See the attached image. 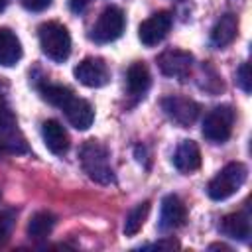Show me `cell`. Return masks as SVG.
Returning <instances> with one entry per match:
<instances>
[{
    "mask_svg": "<svg viewBox=\"0 0 252 252\" xmlns=\"http://www.w3.org/2000/svg\"><path fill=\"white\" fill-rule=\"evenodd\" d=\"M173 165L175 169L183 173H191L201 167V150L193 140H181L175 154H173Z\"/></svg>",
    "mask_w": 252,
    "mask_h": 252,
    "instance_id": "4fadbf2b",
    "label": "cell"
},
{
    "mask_svg": "<svg viewBox=\"0 0 252 252\" xmlns=\"http://www.w3.org/2000/svg\"><path fill=\"white\" fill-rule=\"evenodd\" d=\"M148 213H150V201L138 203L134 209H130V213L126 215V220H124V234L134 236L144 226V222L148 219Z\"/></svg>",
    "mask_w": 252,
    "mask_h": 252,
    "instance_id": "d6986e66",
    "label": "cell"
},
{
    "mask_svg": "<svg viewBox=\"0 0 252 252\" xmlns=\"http://www.w3.org/2000/svg\"><path fill=\"white\" fill-rule=\"evenodd\" d=\"M179 244L175 240H159V242H154V244H148L144 248H177Z\"/></svg>",
    "mask_w": 252,
    "mask_h": 252,
    "instance_id": "d4e9b609",
    "label": "cell"
},
{
    "mask_svg": "<svg viewBox=\"0 0 252 252\" xmlns=\"http://www.w3.org/2000/svg\"><path fill=\"white\" fill-rule=\"evenodd\" d=\"M53 226H55V217L47 211H39V213L32 215V219L28 222V234L33 240H43L51 234Z\"/></svg>",
    "mask_w": 252,
    "mask_h": 252,
    "instance_id": "ac0fdd59",
    "label": "cell"
},
{
    "mask_svg": "<svg viewBox=\"0 0 252 252\" xmlns=\"http://www.w3.org/2000/svg\"><path fill=\"white\" fill-rule=\"evenodd\" d=\"M124 24V12L116 6H106L91 30V39L96 43H110L122 35Z\"/></svg>",
    "mask_w": 252,
    "mask_h": 252,
    "instance_id": "5b68a950",
    "label": "cell"
},
{
    "mask_svg": "<svg viewBox=\"0 0 252 252\" xmlns=\"http://www.w3.org/2000/svg\"><path fill=\"white\" fill-rule=\"evenodd\" d=\"M158 67L165 77L185 79L193 67V55L185 49H167L158 57Z\"/></svg>",
    "mask_w": 252,
    "mask_h": 252,
    "instance_id": "ba28073f",
    "label": "cell"
},
{
    "mask_svg": "<svg viewBox=\"0 0 252 252\" xmlns=\"http://www.w3.org/2000/svg\"><path fill=\"white\" fill-rule=\"evenodd\" d=\"M161 108L165 110V114L179 126L187 128L191 126L197 116H199V104L193 102L191 98H185V96H177V94H171V96H165L161 100Z\"/></svg>",
    "mask_w": 252,
    "mask_h": 252,
    "instance_id": "52a82bcc",
    "label": "cell"
},
{
    "mask_svg": "<svg viewBox=\"0 0 252 252\" xmlns=\"http://www.w3.org/2000/svg\"><path fill=\"white\" fill-rule=\"evenodd\" d=\"M20 59H22V43L18 35L8 28H0V65L14 67Z\"/></svg>",
    "mask_w": 252,
    "mask_h": 252,
    "instance_id": "2e32d148",
    "label": "cell"
},
{
    "mask_svg": "<svg viewBox=\"0 0 252 252\" xmlns=\"http://www.w3.org/2000/svg\"><path fill=\"white\" fill-rule=\"evenodd\" d=\"M236 33H238V20H236L234 14L228 12V14L220 16L219 22L213 26V30H211V45L217 47V49H222V47H226L228 43L234 41Z\"/></svg>",
    "mask_w": 252,
    "mask_h": 252,
    "instance_id": "5bb4252c",
    "label": "cell"
},
{
    "mask_svg": "<svg viewBox=\"0 0 252 252\" xmlns=\"http://www.w3.org/2000/svg\"><path fill=\"white\" fill-rule=\"evenodd\" d=\"M171 24H173V16L171 12L167 10H161V12H156L152 14L148 20H144L138 28V37L140 41L146 45V47H154L158 45L159 41L165 39V35L169 33L171 30Z\"/></svg>",
    "mask_w": 252,
    "mask_h": 252,
    "instance_id": "8992f818",
    "label": "cell"
},
{
    "mask_svg": "<svg viewBox=\"0 0 252 252\" xmlns=\"http://www.w3.org/2000/svg\"><path fill=\"white\" fill-rule=\"evenodd\" d=\"M39 93H41L43 100H47L49 104H53V106H57V108H61V106L75 94L69 87H63V85H51V83L41 85V87H39Z\"/></svg>",
    "mask_w": 252,
    "mask_h": 252,
    "instance_id": "ffe728a7",
    "label": "cell"
},
{
    "mask_svg": "<svg viewBox=\"0 0 252 252\" xmlns=\"http://www.w3.org/2000/svg\"><path fill=\"white\" fill-rule=\"evenodd\" d=\"M81 165H83V171L96 183H102V185H108L114 181V171H112V165H110V158H108V150L94 142V140H89L83 144L81 148Z\"/></svg>",
    "mask_w": 252,
    "mask_h": 252,
    "instance_id": "6da1fadb",
    "label": "cell"
},
{
    "mask_svg": "<svg viewBox=\"0 0 252 252\" xmlns=\"http://www.w3.org/2000/svg\"><path fill=\"white\" fill-rule=\"evenodd\" d=\"M4 6H6V0H0V12L4 10Z\"/></svg>",
    "mask_w": 252,
    "mask_h": 252,
    "instance_id": "4316f807",
    "label": "cell"
},
{
    "mask_svg": "<svg viewBox=\"0 0 252 252\" xmlns=\"http://www.w3.org/2000/svg\"><path fill=\"white\" fill-rule=\"evenodd\" d=\"M75 79L85 85V87H91V89H98V87H104L110 79V73H108V67L102 59L98 57H87L83 59L77 67H75Z\"/></svg>",
    "mask_w": 252,
    "mask_h": 252,
    "instance_id": "9c48e42d",
    "label": "cell"
},
{
    "mask_svg": "<svg viewBox=\"0 0 252 252\" xmlns=\"http://www.w3.org/2000/svg\"><path fill=\"white\" fill-rule=\"evenodd\" d=\"M61 110L65 112L69 124H71L73 128H77V130H87V128H91V124H93V120H94V110H93V106H91L85 98H79V96H75V94L61 106Z\"/></svg>",
    "mask_w": 252,
    "mask_h": 252,
    "instance_id": "8fae6325",
    "label": "cell"
},
{
    "mask_svg": "<svg viewBox=\"0 0 252 252\" xmlns=\"http://www.w3.org/2000/svg\"><path fill=\"white\" fill-rule=\"evenodd\" d=\"M41 138L47 150L55 156H63L69 150V134L59 120H45L41 124Z\"/></svg>",
    "mask_w": 252,
    "mask_h": 252,
    "instance_id": "7c38bea8",
    "label": "cell"
},
{
    "mask_svg": "<svg viewBox=\"0 0 252 252\" xmlns=\"http://www.w3.org/2000/svg\"><path fill=\"white\" fill-rule=\"evenodd\" d=\"M126 83H128V91L134 96H144V93L150 89V71L144 63L136 61L128 67L126 73Z\"/></svg>",
    "mask_w": 252,
    "mask_h": 252,
    "instance_id": "e0dca14e",
    "label": "cell"
},
{
    "mask_svg": "<svg viewBox=\"0 0 252 252\" xmlns=\"http://www.w3.org/2000/svg\"><path fill=\"white\" fill-rule=\"evenodd\" d=\"M246 177H248L246 165L240 161H230L209 181L207 193L213 201H224L244 185Z\"/></svg>",
    "mask_w": 252,
    "mask_h": 252,
    "instance_id": "7a4b0ae2",
    "label": "cell"
},
{
    "mask_svg": "<svg viewBox=\"0 0 252 252\" xmlns=\"http://www.w3.org/2000/svg\"><path fill=\"white\" fill-rule=\"evenodd\" d=\"M14 126H16V116L8 106V102L4 100V96H0V130H10Z\"/></svg>",
    "mask_w": 252,
    "mask_h": 252,
    "instance_id": "7402d4cb",
    "label": "cell"
},
{
    "mask_svg": "<svg viewBox=\"0 0 252 252\" xmlns=\"http://www.w3.org/2000/svg\"><path fill=\"white\" fill-rule=\"evenodd\" d=\"M87 4H89V0H69V8H71L75 14L83 12V10L87 8Z\"/></svg>",
    "mask_w": 252,
    "mask_h": 252,
    "instance_id": "484cf974",
    "label": "cell"
},
{
    "mask_svg": "<svg viewBox=\"0 0 252 252\" xmlns=\"http://www.w3.org/2000/svg\"><path fill=\"white\" fill-rule=\"evenodd\" d=\"M220 232L228 238L246 242L250 238V217L246 213H230L220 220Z\"/></svg>",
    "mask_w": 252,
    "mask_h": 252,
    "instance_id": "9a60e30c",
    "label": "cell"
},
{
    "mask_svg": "<svg viewBox=\"0 0 252 252\" xmlns=\"http://www.w3.org/2000/svg\"><path fill=\"white\" fill-rule=\"evenodd\" d=\"M41 51L55 63H63L71 53V35L63 24L47 22L39 26L37 32Z\"/></svg>",
    "mask_w": 252,
    "mask_h": 252,
    "instance_id": "3957f363",
    "label": "cell"
},
{
    "mask_svg": "<svg viewBox=\"0 0 252 252\" xmlns=\"http://www.w3.org/2000/svg\"><path fill=\"white\" fill-rule=\"evenodd\" d=\"M187 219V209L183 201L177 195H165L161 201V213H159V230H175L179 228Z\"/></svg>",
    "mask_w": 252,
    "mask_h": 252,
    "instance_id": "30bf717a",
    "label": "cell"
},
{
    "mask_svg": "<svg viewBox=\"0 0 252 252\" xmlns=\"http://www.w3.org/2000/svg\"><path fill=\"white\" fill-rule=\"evenodd\" d=\"M14 220H16V211L14 209L0 211V242H4L10 236L12 226H14Z\"/></svg>",
    "mask_w": 252,
    "mask_h": 252,
    "instance_id": "44dd1931",
    "label": "cell"
},
{
    "mask_svg": "<svg viewBox=\"0 0 252 252\" xmlns=\"http://www.w3.org/2000/svg\"><path fill=\"white\" fill-rule=\"evenodd\" d=\"M51 2L53 0H22V6L26 10H30V12H41V10L49 8Z\"/></svg>",
    "mask_w": 252,
    "mask_h": 252,
    "instance_id": "cb8c5ba5",
    "label": "cell"
},
{
    "mask_svg": "<svg viewBox=\"0 0 252 252\" xmlns=\"http://www.w3.org/2000/svg\"><path fill=\"white\" fill-rule=\"evenodd\" d=\"M236 83L240 85V89L244 93H250L252 89V79H250V65L248 63H242L236 71Z\"/></svg>",
    "mask_w": 252,
    "mask_h": 252,
    "instance_id": "603a6c76",
    "label": "cell"
},
{
    "mask_svg": "<svg viewBox=\"0 0 252 252\" xmlns=\"http://www.w3.org/2000/svg\"><path fill=\"white\" fill-rule=\"evenodd\" d=\"M234 110L228 104L213 108L203 120V136L211 144H224L232 134Z\"/></svg>",
    "mask_w": 252,
    "mask_h": 252,
    "instance_id": "277c9868",
    "label": "cell"
}]
</instances>
